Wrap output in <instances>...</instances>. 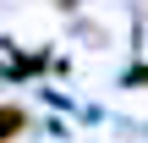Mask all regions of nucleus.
<instances>
[{
	"instance_id": "2",
	"label": "nucleus",
	"mask_w": 148,
	"mask_h": 143,
	"mask_svg": "<svg viewBox=\"0 0 148 143\" xmlns=\"http://www.w3.org/2000/svg\"><path fill=\"white\" fill-rule=\"evenodd\" d=\"M132 83H148V66H137V72H132Z\"/></svg>"
},
{
	"instance_id": "1",
	"label": "nucleus",
	"mask_w": 148,
	"mask_h": 143,
	"mask_svg": "<svg viewBox=\"0 0 148 143\" xmlns=\"http://www.w3.org/2000/svg\"><path fill=\"white\" fill-rule=\"evenodd\" d=\"M22 127H27V110L22 105H0V143L22 138Z\"/></svg>"
}]
</instances>
